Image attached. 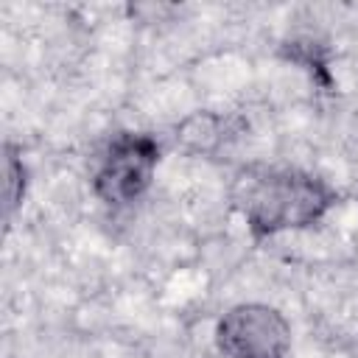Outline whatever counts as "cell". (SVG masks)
I'll return each mask as SVG.
<instances>
[{
	"instance_id": "1",
	"label": "cell",
	"mask_w": 358,
	"mask_h": 358,
	"mask_svg": "<svg viewBox=\"0 0 358 358\" xmlns=\"http://www.w3.org/2000/svg\"><path fill=\"white\" fill-rule=\"evenodd\" d=\"M336 199L322 176L294 165H249L232 182V204L255 241L319 224Z\"/></svg>"
},
{
	"instance_id": "2",
	"label": "cell",
	"mask_w": 358,
	"mask_h": 358,
	"mask_svg": "<svg viewBox=\"0 0 358 358\" xmlns=\"http://www.w3.org/2000/svg\"><path fill=\"white\" fill-rule=\"evenodd\" d=\"M159 165V143L145 131H117L101 151L92 171V190L103 204L123 207L137 201Z\"/></svg>"
},
{
	"instance_id": "3",
	"label": "cell",
	"mask_w": 358,
	"mask_h": 358,
	"mask_svg": "<svg viewBox=\"0 0 358 358\" xmlns=\"http://www.w3.org/2000/svg\"><path fill=\"white\" fill-rule=\"evenodd\" d=\"M215 347L224 358H285L291 324L271 305L241 302L218 319Z\"/></svg>"
},
{
	"instance_id": "4",
	"label": "cell",
	"mask_w": 358,
	"mask_h": 358,
	"mask_svg": "<svg viewBox=\"0 0 358 358\" xmlns=\"http://www.w3.org/2000/svg\"><path fill=\"white\" fill-rule=\"evenodd\" d=\"M3 199H6V218H11V213L22 204L25 196V185H28V168L22 162L20 148L6 145V159H3Z\"/></svg>"
}]
</instances>
